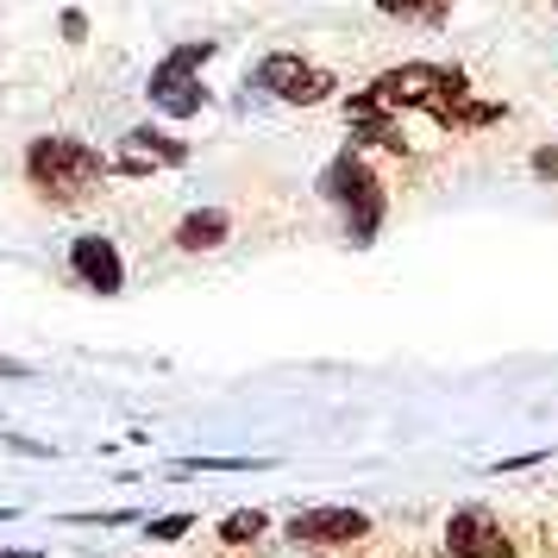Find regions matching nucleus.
I'll return each mask as SVG.
<instances>
[{
  "mask_svg": "<svg viewBox=\"0 0 558 558\" xmlns=\"http://www.w3.org/2000/svg\"><path fill=\"white\" fill-rule=\"evenodd\" d=\"M189 527H195L189 514H163V521H151V527H145V533H151V539H182V533H189Z\"/></svg>",
  "mask_w": 558,
  "mask_h": 558,
  "instance_id": "ddd939ff",
  "label": "nucleus"
},
{
  "mask_svg": "<svg viewBox=\"0 0 558 558\" xmlns=\"http://www.w3.org/2000/svg\"><path fill=\"white\" fill-rule=\"evenodd\" d=\"M227 207H195V214H182L177 220V245L182 252H214V245H227Z\"/></svg>",
  "mask_w": 558,
  "mask_h": 558,
  "instance_id": "1a4fd4ad",
  "label": "nucleus"
},
{
  "mask_svg": "<svg viewBox=\"0 0 558 558\" xmlns=\"http://www.w3.org/2000/svg\"><path fill=\"white\" fill-rule=\"evenodd\" d=\"M446 553L452 558H514V533H502V521L489 508H458L446 527Z\"/></svg>",
  "mask_w": 558,
  "mask_h": 558,
  "instance_id": "423d86ee",
  "label": "nucleus"
},
{
  "mask_svg": "<svg viewBox=\"0 0 558 558\" xmlns=\"http://www.w3.org/2000/svg\"><path fill=\"white\" fill-rule=\"evenodd\" d=\"M107 177H113V157H101L82 138H32V151H26V182L57 207L95 202V189Z\"/></svg>",
  "mask_w": 558,
  "mask_h": 558,
  "instance_id": "f03ea898",
  "label": "nucleus"
},
{
  "mask_svg": "<svg viewBox=\"0 0 558 558\" xmlns=\"http://www.w3.org/2000/svg\"><path fill=\"white\" fill-rule=\"evenodd\" d=\"M257 88L289 101V107H314V101H327L339 82H332V70H320V63H307L295 51H270L257 63Z\"/></svg>",
  "mask_w": 558,
  "mask_h": 558,
  "instance_id": "39448f33",
  "label": "nucleus"
},
{
  "mask_svg": "<svg viewBox=\"0 0 558 558\" xmlns=\"http://www.w3.org/2000/svg\"><path fill=\"white\" fill-rule=\"evenodd\" d=\"M0 377H26V364L20 357H0Z\"/></svg>",
  "mask_w": 558,
  "mask_h": 558,
  "instance_id": "dca6fc26",
  "label": "nucleus"
},
{
  "mask_svg": "<svg viewBox=\"0 0 558 558\" xmlns=\"http://www.w3.org/2000/svg\"><path fill=\"white\" fill-rule=\"evenodd\" d=\"M70 270H76L95 295H120V289H126L120 245H113V239H101V232H82L76 245H70Z\"/></svg>",
  "mask_w": 558,
  "mask_h": 558,
  "instance_id": "6e6552de",
  "label": "nucleus"
},
{
  "mask_svg": "<svg viewBox=\"0 0 558 558\" xmlns=\"http://www.w3.org/2000/svg\"><path fill=\"white\" fill-rule=\"evenodd\" d=\"M214 38H189V45H177V51L163 57L151 70V82H145V95H151V107L163 113V120H195L207 107V88H202V63H214Z\"/></svg>",
  "mask_w": 558,
  "mask_h": 558,
  "instance_id": "20e7f679",
  "label": "nucleus"
},
{
  "mask_svg": "<svg viewBox=\"0 0 558 558\" xmlns=\"http://www.w3.org/2000/svg\"><path fill=\"white\" fill-rule=\"evenodd\" d=\"M0 558H45V553H0Z\"/></svg>",
  "mask_w": 558,
  "mask_h": 558,
  "instance_id": "f3484780",
  "label": "nucleus"
},
{
  "mask_svg": "<svg viewBox=\"0 0 558 558\" xmlns=\"http://www.w3.org/2000/svg\"><path fill=\"white\" fill-rule=\"evenodd\" d=\"M533 177L558 182V151H553V145H546V151H533Z\"/></svg>",
  "mask_w": 558,
  "mask_h": 558,
  "instance_id": "4468645a",
  "label": "nucleus"
},
{
  "mask_svg": "<svg viewBox=\"0 0 558 558\" xmlns=\"http://www.w3.org/2000/svg\"><path fill=\"white\" fill-rule=\"evenodd\" d=\"M126 151L151 157V163H189V145H182V138H163V132H151V126L126 132Z\"/></svg>",
  "mask_w": 558,
  "mask_h": 558,
  "instance_id": "9d476101",
  "label": "nucleus"
},
{
  "mask_svg": "<svg viewBox=\"0 0 558 558\" xmlns=\"http://www.w3.org/2000/svg\"><path fill=\"white\" fill-rule=\"evenodd\" d=\"M264 508H239V514H227L220 521V546H252V539H264Z\"/></svg>",
  "mask_w": 558,
  "mask_h": 558,
  "instance_id": "f8f14e48",
  "label": "nucleus"
},
{
  "mask_svg": "<svg viewBox=\"0 0 558 558\" xmlns=\"http://www.w3.org/2000/svg\"><path fill=\"white\" fill-rule=\"evenodd\" d=\"M7 514H13V508H0V521H7Z\"/></svg>",
  "mask_w": 558,
  "mask_h": 558,
  "instance_id": "a211bd4d",
  "label": "nucleus"
},
{
  "mask_svg": "<svg viewBox=\"0 0 558 558\" xmlns=\"http://www.w3.org/2000/svg\"><path fill=\"white\" fill-rule=\"evenodd\" d=\"M320 195L345 214L352 245H371V239H377V227H383V177L371 170V157L357 151V145H345V151L320 170Z\"/></svg>",
  "mask_w": 558,
  "mask_h": 558,
  "instance_id": "7ed1b4c3",
  "label": "nucleus"
},
{
  "mask_svg": "<svg viewBox=\"0 0 558 558\" xmlns=\"http://www.w3.org/2000/svg\"><path fill=\"white\" fill-rule=\"evenodd\" d=\"M377 13L408 20V26H439V20L452 13V0H377Z\"/></svg>",
  "mask_w": 558,
  "mask_h": 558,
  "instance_id": "9b49d317",
  "label": "nucleus"
},
{
  "mask_svg": "<svg viewBox=\"0 0 558 558\" xmlns=\"http://www.w3.org/2000/svg\"><path fill=\"white\" fill-rule=\"evenodd\" d=\"M364 101L389 107V113H427L439 126H489L502 113L496 101H471L464 70H446V63H396L364 88Z\"/></svg>",
  "mask_w": 558,
  "mask_h": 558,
  "instance_id": "f257e3e1",
  "label": "nucleus"
},
{
  "mask_svg": "<svg viewBox=\"0 0 558 558\" xmlns=\"http://www.w3.org/2000/svg\"><path fill=\"white\" fill-rule=\"evenodd\" d=\"M63 38H70V45H82V38H88V20H82L76 7H70V13H63Z\"/></svg>",
  "mask_w": 558,
  "mask_h": 558,
  "instance_id": "2eb2a0df",
  "label": "nucleus"
},
{
  "mask_svg": "<svg viewBox=\"0 0 558 558\" xmlns=\"http://www.w3.org/2000/svg\"><path fill=\"white\" fill-rule=\"evenodd\" d=\"M371 521L357 514V508H307L289 521V546H302V553H327V546H352L364 539Z\"/></svg>",
  "mask_w": 558,
  "mask_h": 558,
  "instance_id": "0eeeda50",
  "label": "nucleus"
}]
</instances>
